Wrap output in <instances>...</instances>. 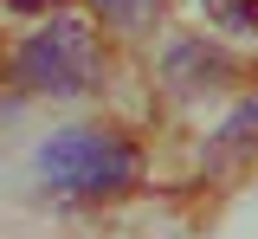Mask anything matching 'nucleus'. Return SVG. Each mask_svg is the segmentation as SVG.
I'll use <instances>...</instances> for the list:
<instances>
[{"label": "nucleus", "mask_w": 258, "mask_h": 239, "mask_svg": "<svg viewBox=\"0 0 258 239\" xmlns=\"http://www.w3.org/2000/svg\"><path fill=\"white\" fill-rule=\"evenodd\" d=\"M136 149L123 136H110V130H64L39 149V174H45V188H58V194H78V201H91V194H123L136 188Z\"/></svg>", "instance_id": "obj_1"}, {"label": "nucleus", "mask_w": 258, "mask_h": 239, "mask_svg": "<svg viewBox=\"0 0 258 239\" xmlns=\"http://www.w3.org/2000/svg\"><path fill=\"white\" fill-rule=\"evenodd\" d=\"M97 78V33L84 20H52L45 33L20 45V84L45 97H71Z\"/></svg>", "instance_id": "obj_2"}, {"label": "nucleus", "mask_w": 258, "mask_h": 239, "mask_svg": "<svg viewBox=\"0 0 258 239\" xmlns=\"http://www.w3.org/2000/svg\"><path fill=\"white\" fill-rule=\"evenodd\" d=\"M207 20L226 26V33H258V0H200Z\"/></svg>", "instance_id": "obj_3"}, {"label": "nucleus", "mask_w": 258, "mask_h": 239, "mask_svg": "<svg viewBox=\"0 0 258 239\" xmlns=\"http://www.w3.org/2000/svg\"><path fill=\"white\" fill-rule=\"evenodd\" d=\"M91 7L110 20V26H142V20L155 13V0H91Z\"/></svg>", "instance_id": "obj_4"}, {"label": "nucleus", "mask_w": 258, "mask_h": 239, "mask_svg": "<svg viewBox=\"0 0 258 239\" xmlns=\"http://www.w3.org/2000/svg\"><path fill=\"white\" fill-rule=\"evenodd\" d=\"M252 136H258V97H252V103H239V110L226 116V130H220L226 149H239V142H252Z\"/></svg>", "instance_id": "obj_5"}, {"label": "nucleus", "mask_w": 258, "mask_h": 239, "mask_svg": "<svg viewBox=\"0 0 258 239\" xmlns=\"http://www.w3.org/2000/svg\"><path fill=\"white\" fill-rule=\"evenodd\" d=\"M7 7H13V13H52L58 0H7Z\"/></svg>", "instance_id": "obj_6"}]
</instances>
